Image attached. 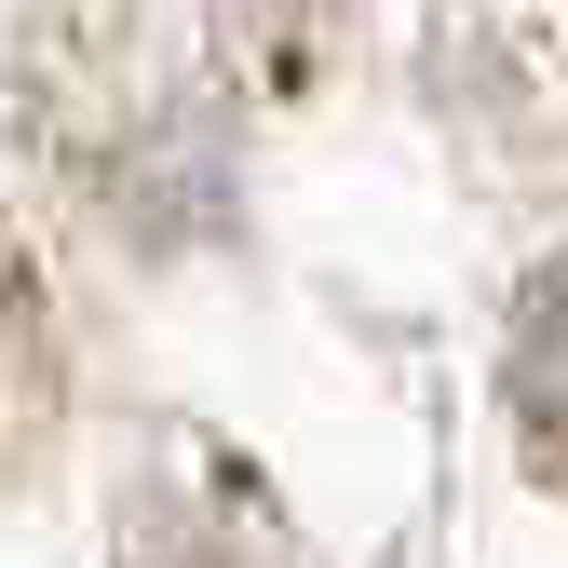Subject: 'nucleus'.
Wrapping results in <instances>:
<instances>
[{"instance_id": "nucleus-1", "label": "nucleus", "mask_w": 568, "mask_h": 568, "mask_svg": "<svg viewBox=\"0 0 568 568\" xmlns=\"http://www.w3.org/2000/svg\"><path fill=\"white\" fill-rule=\"evenodd\" d=\"M501 406H515V447L568 487V257L515 298V325H501Z\"/></svg>"}]
</instances>
